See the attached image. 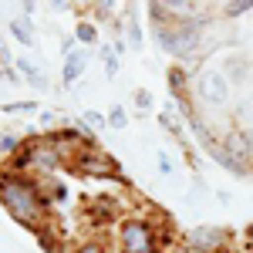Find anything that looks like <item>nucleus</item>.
<instances>
[{"label":"nucleus","instance_id":"1","mask_svg":"<svg viewBox=\"0 0 253 253\" xmlns=\"http://www.w3.org/2000/svg\"><path fill=\"white\" fill-rule=\"evenodd\" d=\"M0 203H3V210L14 216L20 226L41 230L47 203H44L41 189L34 186V182H31V179H20V175H10V179H3V182H0Z\"/></svg>","mask_w":253,"mask_h":253},{"label":"nucleus","instance_id":"2","mask_svg":"<svg viewBox=\"0 0 253 253\" xmlns=\"http://www.w3.org/2000/svg\"><path fill=\"white\" fill-rule=\"evenodd\" d=\"M118 243L125 253H156V236L152 226L142 223V219H128L122 230H118Z\"/></svg>","mask_w":253,"mask_h":253},{"label":"nucleus","instance_id":"3","mask_svg":"<svg viewBox=\"0 0 253 253\" xmlns=\"http://www.w3.org/2000/svg\"><path fill=\"white\" fill-rule=\"evenodd\" d=\"M71 166H75V172H81V175H98V179H108V175L118 172V166L108 156H101L98 149H84V145L78 149V156H75V162H71Z\"/></svg>","mask_w":253,"mask_h":253},{"label":"nucleus","instance_id":"4","mask_svg":"<svg viewBox=\"0 0 253 253\" xmlns=\"http://www.w3.org/2000/svg\"><path fill=\"white\" fill-rule=\"evenodd\" d=\"M196 95L203 98L206 105H223L230 98V78L219 71H203L196 78Z\"/></svg>","mask_w":253,"mask_h":253},{"label":"nucleus","instance_id":"5","mask_svg":"<svg viewBox=\"0 0 253 253\" xmlns=\"http://www.w3.org/2000/svg\"><path fill=\"white\" fill-rule=\"evenodd\" d=\"M230 243V233L226 230H216V226H199L189 233V247L196 253H219Z\"/></svg>","mask_w":253,"mask_h":253},{"label":"nucleus","instance_id":"6","mask_svg":"<svg viewBox=\"0 0 253 253\" xmlns=\"http://www.w3.org/2000/svg\"><path fill=\"white\" fill-rule=\"evenodd\" d=\"M84 68H88V54H84V51H75L71 58L64 61V81H68V84H71V81H78Z\"/></svg>","mask_w":253,"mask_h":253},{"label":"nucleus","instance_id":"7","mask_svg":"<svg viewBox=\"0 0 253 253\" xmlns=\"http://www.w3.org/2000/svg\"><path fill=\"white\" fill-rule=\"evenodd\" d=\"M10 34H14L20 44H34V27H31V20H27V17L10 20Z\"/></svg>","mask_w":253,"mask_h":253},{"label":"nucleus","instance_id":"8","mask_svg":"<svg viewBox=\"0 0 253 253\" xmlns=\"http://www.w3.org/2000/svg\"><path fill=\"white\" fill-rule=\"evenodd\" d=\"M95 24H78V31H75V41H84V44H95Z\"/></svg>","mask_w":253,"mask_h":253},{"label":"nucleus","instance_id":"9","mask_svg":"<svg viewBox=\"0 0 253 253\" xmlns=\"http://www.w3.org/2000/svg\"><path fill=\"white\" fill-rule=\"evenodd\" d=\"M240 118H243V125H247V128H253V95L240 105Z\"/></svg>","mask_w":253,"mask_h":253},{"label":"nucleus","instance_id":"10","mask_svg":"<svg viewBox=\"0 0 253 253\" xmlns=\"http://www.w3.org/2000/svg\"><path fill=\"white\" fill-rule=\"evenodd\" d=\"M108 125H112V128H125V125H128V122H125V112H122V108H112V115H108Z\"/></svg>","mask_w":253,"mask_h":253},{"label":"nucleus","instance_id":"11","mask_svg":"<svg viewBox=\"0 0 253 253\" xmlns=\"http://www.w3.org/2000/svg\"><path fill=\"white\" fill-rule=\"evenodd\" d=\"M253 3L250 0H236V3H223V10H230V14H240V10H250Z\"/></svg>","mask_w":253,"mask_h":253},{"label":"nucleus","instance_id":"12","mask_svg":"<svg viewBox=\"0 0 253 253\" xmlns=\"http://www.w3.org/2000/svg\"><path fill=\"white\" fill-rule=\"evenodd\" d=\"M101 54H105V71H108V75H115V71H118V58L112 54V51H101Z\"/></svg>","mask_w":253,"mask_h":253},{"label":"nucleus","instance_id":"13","mask_svg":"<svg viewBox=\"0 0 253 253\" xmlns=\"http://www.w3.org/2000/svg\"><path fill=\"white\" fill-rule=\"evenodd\" d=\"M84 122H88L91 128H101V125H108V122H105V118L98 115V112H84Z\"/></svg>","mask_w":253,"mask_h":253},{"label":"nucleus","instance_id":"14","mask_svg":"<svg viewBox=\"0 0 253 253\" xmlns=\"http://www.w3.org/2000/svg\"><path fill=\"white\" fill-rule=\"evenodd\" d=\"M3 112H10V115H17V112H34V105H31V101H17V105H7Z\"/></svg>","mask_w":253,"mask_h":253},{"label":"nucleus","instance_id":"15","mask_svg":"<svg viewBox=\"0 0 253 253\" xmlns=\"http://www.w3.org/2000/svg\"><path fill=\"white\" fill-rule=\"evenodd\" d=\"M17 145V135H0V152H14Z\"/></svg>","mask_w":253,"mask_h":253},{"label":"nucleus","instance_id":"16","mask_svg":"<svg viewBox=\"0 0 253 253\" xmlns=\"http://www.w3.org/2000/svg\"><path fill=\"white\" fill-rule=\"evenodd\" d=\"M135 105L142 108V112H145V108L152 105V98H149V91H135Z\"/></svg>","mask_w":253,"mask_h":253},{"label":"nucleus","instance_id":"17","mask_svg":"<svg viewBox=\"0 0 253 253\" xmlns=\"http://www.w3.org/2000/svg\"><path fill=\"white\" fill-rule=\"evenodd\" d=\"M240 138H243V145H247V152L253 156V128H243V132H240Z\"/></svg>","mask_w":253,"mask_h":253},{"label":"nucleus","instance_id":"18","mask_svg":"<svg viewBox=\"0 0 253 253\" xmlns=\"http://www.w3.org/2000/svg\"><path fill=\"white\" fill-rule=\"evenodd\" d=\"M78 253H108V250H105L101 243H81V250H78Z\"/></svg>","mask_w":253,"mask_h":253},{"label":"nucleus","instance_id":"19","mask_svg":"<svg viewBox=\"0 0 253 253\" xmlns=\"http://www.w3.org/2000/svg\"><path fill=\"white\" fill-rule=\"evenodd\" d=\"M159 169H162V172L169 175V172H172V162H169V159H166V156H159Z\"/></svg>","mask_w":253,"mask_h":253},{"label":"nucleus","instance_id":"20","mask_svg":"<svg viewBox=\"0 0 253 253\" xmlns=\"http://www.w3.org/2000/svg\"><path fill=\"white\" fill-rule=\"evenodd\" d=\"M247 250L253 253V226H250V230H247Z\"/></svg>","mask_w":253,"mask_h":253}]
</instances>
